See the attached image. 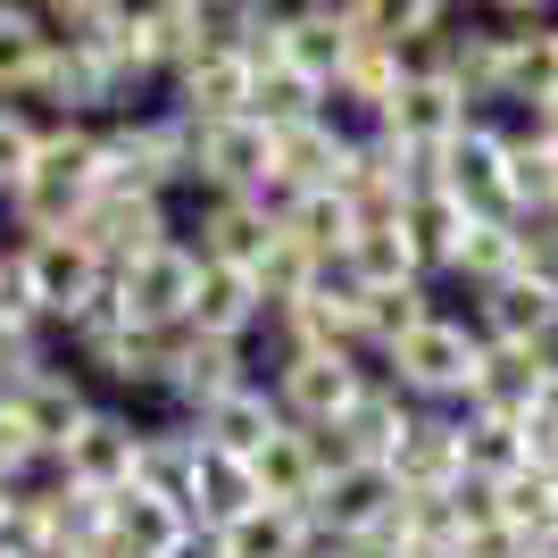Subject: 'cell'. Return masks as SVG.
<instances>
[{
    "instance_id": "cell-1",
    "label": "cell",
    "mask_w": 558,
    "mask_h": 558,
    "mask_svg": "<svg viewBox=\"0 0 558 558\" xmlns=\"http://www.w3.org/2000/svg\"><path fill=\"white\" fill-rule=\"evenodd\" d=\"M100 175H109L100 125H43V150H34V167H25V184L0 201V217H9L17 242H34V233H68L75 209L100 192Z\"/></svg>"
},
{
    "instance_id": "cell-2",
    "label": "cell",
    "mask_w": 558,
    "mask_h": 558,
    "mask_svg": "<svg viewBox=\"0 0 558 558\" xmlns=\"http://www.w3.org/2000/svg\"><path fill=\"white\" fill-rule=\"evenodd\" d=\"M375 375H384L409 409H466L475 375H484V333L466 326L459 308H442V317H425L409 342L384 350V359H375Z\"/></svg>"
},
{
    "instance_id": "cell-3",
    "label": "cell",
    "mask_w": 558,
    "mask_h": 558,
    "mask_svg": "<svg viewBox=\"0 0 558 558\" xmlns=\"http://www.w3.org/2000/svg\"><path fill=\"white\" fill-rule=\"evenodd\" d=\"M100 150H109V175H100V184L159 192V201L192 192V125L167 109V100H150V109H134V117H109V125H100Z\"/></svg>"
},
{
    "instance_id": "cell-4",
    "label": "cell",
    "mask_w": 558,
    "mask_h": 558,
    "mask_svg": "<svg viewBox=\"0 0 558 558\" xmlns=\"http://www.w3.org/2000/svg\"><path fill=\"white\" fill-rule=\"evenodd\" d=\"M258 367H267V392H276L283 425H301V434L342 425L359 409V392H367V375H375L359 350H276Z\"/></svg>"
},
{
    "instance_id": "cell-5",
    "label": "cell",
    "mask_w": 558,
    "mask_h": 558,
    "mask_svg": "<svg viewBox=\"0 0 558 558\" xmlns=\"http://www.w3.org/2000/svg\"><path fill=\"white\" fill-rule=\"evenodd\" d=\"M9 251H17V276H25V292H34V317L50 326V342L109 301V267H100L75 233H34V242H9Z\"/></svg>"
},
{
    "instance_id": "cell-6",
    "label": "cell",
    "mask_w": 558,
    "mask_h": 558,
    "mask_svg": "<svg viewBox=\"0 0 558 558\" xmlns=\"http://www.w3.org/2000/svg\"><path fill=\"white\" fill-rule=\"evenodd\" d=\"M50 475H59L68 492H93V500L134 492V475H142V417L117 409V400H93V417L50 450Z\"/></svg>"
},
{
    "instance_id": "cell-7",
    "label": "cell",
    "mask_w": 558,
    "mask_h": 558,
    "mask_svg": "<svg viewBox=\"0 0 558 558\" xmlns=\"http://www.w3.org/2000/svg\"><path fill=\"white\" fill-rule=\"evenodd\" d=\"M75 242H84V251L100 258V267H134V258H150L159 251V242H175V201H159V192H125V184H100L93 201H84V209H75Z\"/></svg>"
},
{
    "instance_id": "cell-8",
    "label": "cell",
    "mask_w": 558,
    "mask_h": 558,
    "mask_svg": "<svg viewBox=\"0 0 558 558\" xmlns=\"http://www.w3.org/2000/svg\"><path fill=\"white\" fill-rule=\"evenodd\" d=\"M425 184L450 192L466 217H509V117H475L425 159Z\"/></svg>"
},
{
    "instance_id": "cell-9",
    "label": "cell",
    "mask_w": 558,
    "mask_h": 558,
    "mask_svg": "<svg viewBox=\"0 0 558 558\" xmlns=\"http://www.w3.org/2000/svg\"><path fill=\"white\" fill-rule=\"evenodd\" d=\"M192 292H201V251H192L184 233L109 276L117 317H125V326H142V333H175V326L192 317Z\"/></svg>"
},
{
    "instance_id": "cell-10",
    "label": "cell",
    "mask_w": 558,
    "mask_h": 558,
    "mask_svg": "<svg viewBox=\"0 0 558 558\" xmlns=\"http://www.w3.org/2000/svg\"><path fill=\"white\" fill-rule=\"evenodd\" d=\"M258 375V350H242V342H209V333H192V326H175V342H167V409L175 417H201V409H217L226 392H242Z\"/></svg>"
},
{
    "instance_id": "cell-11",
    "label": "cell",
    "mask_w": 558,
    "mask_h": 558,
    "mask_svg": "<svg viewBox=\"0 0 558 558\" xmlns=\"http://www.w3.org/2000/svg\"><path fill=\"white\" fill-rule=\"evenodd\" d=\"M475 125V109H466L459 93H450V75H425V68H409L400 75V93L384 100V117H375L367 134H384V142H400V150H417V159H434L450 134H466Z\"/></svg>"
},
{
    "instance_id": "cell-12",
    "label": "cell",
    "mask_w": 558,
    "mask_h": 558,
    "mask_svg": "<svg viewBox=\"0 0 558 558\" xmlns=\"http://www.w3.org/2000/svg\"><path fill=\"white\" fill-rule=\"evenodd\" d=\"M384 475L400 484V500H442V492L466 475V425H459V409H417L409 434H400V450L384 459Z\"/></svg>"
},
{
    "instance_id": "cell-13",
    "label": "cell",
    "mask_w": 558,
    "mask_h": 558,
    "mask_svg": "<svg viewBox=\"0 0 558 558\" xmlns=\"http://www.w3.org/2000/svg\"><path fill=\"white\" fill-rule=\"evenodd\" d=\"M466 326L484 333V342H500V350L558 342V283L534 276V267H517V276H500L492 292H475V301H466Z\"/></svg>"
},
{
    "instance_id": "cell-14",
    "label": "cell",
    "mask_w": 558,
    "mask_h": 558,
    "mask_svg": "<svg viewBox=\"0 0 558 558\" xmlns=\"http://www.w3.org/2000/svg\"><path fill=\"white\" fill-rule=\"evenodd\" d=\"M251 59L242 50H226V43H209L201 59H184V68L167 75V109L184 117V125H226V117H251Z\"/></svg>"
},
{
    "instance_id": "cell-15",
    "label": "cell",
    "mask_w": 558,
    "mask_h": 558,
    "mask_svg": "<svg viewBox=\"0 0 558 558\" xmlns=\"http://www.w3.org/2000/svg\"><path fill=\"white\" fill-rule=\"evenodd\" d=\"M201 534H192V517L159 492H117L109 500V525H100V550L93 558H192Z\"/></svg>"
},
{
    "instance_id": "cell-16",
    "label": "cell",
    "mask_w": 558,
    "mask_h": 558,
    "mask_svg": "<svg viewBox=\"0 0 558 558\" xmlns=\"http://www.w3.org/2000/svg\"><path fill=\"white\" fill-rule=\"evenodd\" d=\"M392 509H400V484L384 466H326V484L308 500V525L333 542H367L392 525Z\"/></svg>"
},
{
    "instance_id": "cell-17",
    "label": "cell",
    "mask_w": 558,
    "mask_h": 558,
    "mask_svg": "<svg viewBox=\"0 0 558 558\" xmlns=\"http://www.w3.org/2000/svg\"><path fill=\"white\" fill-rule=\"evenodd\" d=\"M184 242L209 258V267H242V276H258V258H267V242H276V209H267V201H233V192L192 201Z\"/></svg>"
},
{
    "instance_id": "cell-18",
    "label": "cell",
    "mask_w": 558,
    "mask_h": 558,
    "mask_svg": "<svg viewBox=\"0 0 558 558\" xmlns=\"http://www.w3.org/2000/svg\"><path fill=\"white\" fill-rule=\"evenodd\" d=\"M184 326L209 333V342L258 350V333H267V292H258V276H242V267H209V258H201V292H192Z\"/></svg>"
},
{
    "instance_id": "cell-19",
    "label": "cell",
    "mask_w": 558,
    "mask_h": 558,
    "mask_svg": "<svg viewBox=\"0 0 558 558\" xmlns=\"http://www.w3.org/2000/svg\"><path fill=\"white\" fill-rule=\"evenodd\" d=\"M333 276H342V283H359V292H400V283H434L400 217H375V226H359V233H350V251L333 258Z\"/></svg>"
},
{
    "instance_id": "cell-20",
    "label": "cell",
    "mask_w": 558,
    "mask_h": 558,
    "mask_svg": "<svg viewBox=\"0 0 558 558\" xmlns=\"http://www.w3.org/2000/svg\"><path fill=\"white\" fill-rule=\"evenodd\" d=\"M184 425L209 450H226V459H258V450L283 434V409H276V392H267V375H251L242 392H226L217 409H201V417H184Z\"/></svg>"
},
{
    "instance_id": "cell-21",
    "label": "cell",
    "mask_w": 558,
    "mask_h": 558,
    "mask_svg": "<svg viewBox=\"0 0 558 558\" xmlns=\"http://www.w3.org/2000/svg\"><path fill=\"white\" fill-rule=\"evenodd\" d=\"M350 0H301V9H283V68H301L308 84H333L350 59Z\"/></svg>"
},
{
    "instance_id": "cell-22",
    "label": "cell",
    "mask_w": 558,
    "mask_h": 558,
    "mask_svg": "<svg viewBox=\"0 0 558 558\" xmlns=\"http://www.w3.org/2000/svg\"><path fill=\"white\" fill-rule=\"evenodd\" d=\"M251 509H258V475H251V459L201 450V466H192V492H184V517H192V534L209 542V534H226L233 517H251Z\"/></svg>"
},
{
    "instance_id": "cell-23",
    "label": "cell",
    "mask_w": 558,
    "mask_h": 558,
    "mask_svg": "<svg viewBox=\"0 0 558 558\" xmlns=\"http://www.w3.org/2000/svg\"><path fill=\"white\" fill-rule=\"evenodd\" d=\"M17 409H25V425L43 434V450H59L75 425L93 417V384H84L68 359H50V367H34V375L17 384Z\"/></svg>"
},
{
    "instance_id": "cell-24",
    "label": "cell",
    "mask_w": 558,
    "mask_h": 558,
    "mask_svg": "<svg viewBox=\"0 0 558 558\" xmlns=\"http://www.w3.org/2000/svg\"><path fill=\"white\" fill-rule=\"evenodd\" d=\"M251 475H258V500L267 509H301L308 517V500H317V484H326V459H317V434H301V425H283L276 442L251 459Z\"/></svg>"
},
{
    "instance_id": "cell-25",
    "label": "cell",
    "mask_w": 558,
    "mask_h": 558,
    "mask_svg": "<svg viewBox=\"0 0 558 558\" xmlns=\"http://www.w3.org/2000/svg\"><path fill=\"white\" fill-rule=\"evenodd\" d=\"M500 276H517V217H466V233L450 242L434 283H466V301H475V292H492Z\"/></svg>"
},
{
    "instance_id": "cell-26",
    "label": "cell",
    "mask_w": 558,
    "mask_h": 558,
    "mask_svg": "<svg viewBox=\"0 0 558 558\" xmlns=\"http://www.w3.org/2000/svg\"><path fill=\"white\" fill-rule=\"evenodd\" d=\"M425 317H442V283H400V292H359V350H367V367L384 359L392 342L425 326Z\"/></svg>"
},
{
    "instance_id": "cell-27",
    "label": "cell",
    "mask_w": 558,
    "mask_h": 558,
    "mask_svg": "<svg viewBox=\"0 0 558 558\" xmlns=\"http://www.w3.org/2000/svg\"><path fill=\"white\" fill-rule=\"evenodd\" d=\"M492 517H500L525 550H542V542L558 534V475H542V466H509V475L492 484Z\"/></svg>"
},
{
    "instance_id": "cell-28",
    "label": "cell",
    "mask_w": 558,
    "mask_h": 558,
    "mask_svg": "<svg viewBox=\"0 0 558 558\" xmlns=\"http://www.w3.org/2000/svg\"><path fill=\"white\" fill-rule=\"evenodd\" d=\"M276 233H292L308 258H326V267H333V258L350 251V233H359V209H350L342 192H292V201L276 209Z\"/></svg>"
},
{
    "instance_id": "cell-29",
    "label": "cell",
    "mask_w": 558,
    "mask_h": 558,
    "mask_svg": "<svg viewBox=\"0 0 558 558\" xmlns=\"http://www.w3.org/2000/svg\"><path fill=\"white\" fill-rule=\"evenodd\" d=\"M308 534H317V525H308L301 509H267V500H258L251 517H233L226 534H209V558H301Z\"/></svg>"
},
{
    "instance_id": "cell-30",
    "label": "cell",
    "mask_w": 558,
    "mask_h": 558,
    "mask_svg": "<svg viewBox=\"0 0 558 558\" xmlns=\"http://www.w3.org/2000/svg\"><path fill=\"white\" fill-rule=\"evenodd\" d=\"M509 217H558V159L525 117H509Z\"/></svg>"
},
{
    "instance_id": "cell-31",
    "label": "cell",
    "mask_w": 558,
    "mask_h": 558,
    "mask_svg": "<svg viewBox=\"0 0 558 558\" xmlns=\"http://www.w3.org/2000/svg\"><path fill=\"white\" fill-rule=\"evenodd\" d=\"M117 17H125V0H34V25L50 50H100Z\"/></svg>"
},
{
    "instance_id": "cell-32",
    "label": "cell",
    "mask_w": 558,
    "mask_h": 558,
    "mask_svg": "<svg viewBox=\"0 0 558 558\" xmlns=\"http://www.w3.org/2000/svg\"><path fill=\"white\" fill-rule=\"evenodd\" d=\"M251 117L267 125V134H292V125H308V117H326V84H308L301 68H267L251 84Z\"/></svg>"
},
{
    "instance_id": "cell-33",
    "label": "cell",
    "mask_w": 558,
    "mask_h": 558,
    "mask_svg": "<svg viewBox=\"0 0 558 558\" xmlns=\"http://www.w3.org/2000/svg\"><path fill=\"white\" fill-rule=\"evenodd\" d=\"M43 59H50V43H43V25H34V9H25V0H0V100L34 93Z\"/></svg>"
},
{
    "instance_id": "cell-34",
    "label": "cell",
    "mask_w": 558,
    "mask_h": 558,
    "mask_svg": "<svg viewBox=\"0 0 558 558\" xmlns=\"http://www.w3.org/2000/svg\"><path fill=\"white\" fill-rule=\"evenodd\" d=\"M400 226H409V242H417V258H425V276H442V258H450V242L466 233V209L450 201V192H434L425 184L409 209H400Z\"/></svg>"
},
{
    "instance_id": "cell-35",
    "label": "cell",
    "mask_w": 558,
    "mask_h": 558,
    "mask_svg": "<svg viewBox=\"0 0 558 558\" xmlns=\"http://www.w3.org/2000/svg\"><path fill=\"white\" fill-rule=\"evenodd\" d=\"M317 276H326V258H308L292 233H276V242H267V258H258V292H267V317H276V308H292V301H308V292H317Z\"/></svg>"
},
{
    "instance_id": "cell-36",
    "label": "cell",
    "mask_w": 558,
    "mask_h": 558,
    "mask_svg": "<svg viewBox=\"0 0 558 558\" xmlns=\"http://www.w3.org/2000/svg\"><path fill=\"white\" fill-rule=\"evenodd\" d=\"M50 466V450H43V434L25 425V409H17V392H0V484L17 492V484H34Z\"/></svg>"
},
{
    "instance_id": "cell-37",
    "label": "cell",
    "mask_w": 558,
    "mask_h": 558,
    "mask_svg": "<svg viewBox=\"0 0 558 558\" xmlns=\"http://www.w3.org/2000/svg\"><path fill=\"white\" fill-rule=\"evenodd\" d=\"M34 150H43V117L25 109V100H0V201L25 184Z\"/></svg>"
},
{
    "instance_id": "cell-38",
    "label": "cell",
    "mask_w": 558,
    "mask_h": 558,
    "mask_svg": "<svg viewBox=\"0 0 558 558\" xmlns=\"http://www.w3.org/2000/svg\"><path fill=\"white\" fill-rule=\"evenodd\" d=\"M50 359H59V350H50L43 333H0V392H17L25 375L50 367Z\"/></svg>"
},
{
    "instance_id": "cell-39",
    "label": "cell",
    "mask_w": 558,
    "mask_h": 558,
    "mask_svg": "<svg viewBox=\"0 0 558 558\" xmlns=\"http://www.w3.org/2000/svg\"><path fill=\"white\" fill-rule=\"evenodd\" d=\"M525 125H534V134H542V142H558V100H542V109H534V117H525Z\"/></svg>"
},
{
    "instance_id": "cell-40",
    "label": "cell",
    "mask_w": 558,
    "mask_h": 558,
    "mask_svg": "<svg viewBox=\"0 0 558 558\" xmlns=\"http://www.w3.org/2000/svg\"><path fill=\"white\" fill-rule=\"evenodd\" d=\"M9 509H17V492H9V484H0V525H9Z\"/></svg>"
},
{
    "instance_id": "cell-41",
    "label": "cell",
    "mask_w": 558,
    "mask_h": 558,
    "mask_svg": "<svg viewBox=\"0 0 558 558\" xmlns=\"http://www.w3.org/2000/svg\"><path fill=\"white\" fill-rule=\"evenodd\" d=\"M534 558H558V534H550V542H542V550H534Z\"/></svg>"
}]
</instances>
